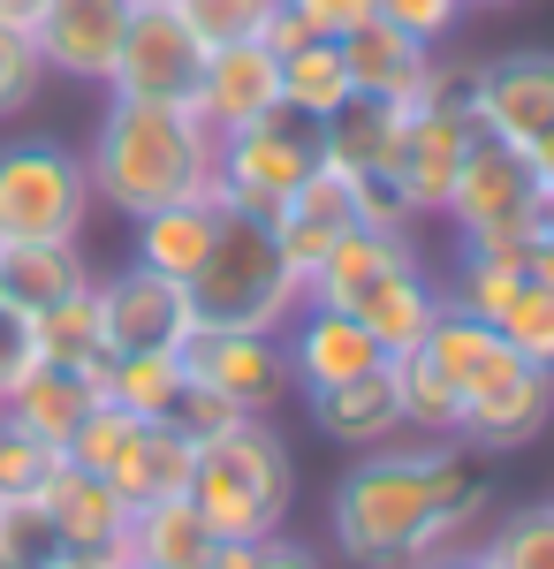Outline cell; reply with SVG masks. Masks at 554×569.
<instances>
[{
	"mask_svg": "<svg viewBox=\"0 0 554 569\" xmlns=\"http://www.w3.org/2000/svg\"><path fill=\"white\" fill-rule=\"evenodd\" d=\"M46 569H122V562H99V555H53Z\"/></svg>",
	"mask_w": 554,
	"mask_h": 569,
	"instance_id": "46",
	"label": "cell"
},
{
	"mask_svg": "<svg viewBox=\"0 0 554 569\" xmlns=\"http://www.w3.org/2000/svg\"><path fill=\"white\" fill-rule=\"evenodd\" d=\"M137 0H39L31 16V46H39L46 77H77V84H107L122 31Z\"/></svg>",
	"mask_w": 554,
	"mask_h": 569,
	"instance_id": "13",
	"label": "cell"
},
{
	"mask_svg": "<svg viewBox=\"0 0 554 569\" xmlns=\"http://www.w3.org/2000/svg\"><path fill=\"white\" fill-rule=\"evenodd\" d=\"M311 168H319V122L281 107V114H266L251 130L214 137V206L220 213L274 220Z\"/></svg>",
	"mask_w": 554,
	"mask_h": 569,
	"instance_id": "7",
	"label": "cell"
},
{
	"mask_svg": "<svg viewBox=\"0 0 554 569\" xmlns=\"http://www.w3.org/2000/svg\"><path fill=\"white\" fill-rule=\"evenodd\" d=\"M168 426L206 448V440H220L228 426H244V410H236L228 395H214L206 380H182V395H175V410H168Z\"/></svg>",
	"mask_w": 554,
	"mask_h": 569,
	"instance_id": "36",
	"label": "cell"
},
{
	"mask_svg": "<svg viewBox=\"0 0 554 569\" xmlns=\"http://www.w3.org/2000/svg\"><path fill=\"white\" fill-rule=\"evenodd\" d=\"M281 357H289V380L304 395L311 388H342V380H357V372H380L387 350L335 305H304L289 327H281Z\"/></svg>",
	"mask_w": 554,
	"mask_h": 569,
	"instance_id": "16",
	"label": "cell"
},
{
	"mask_svg": "<svg viewBox=\"0 0 554 569\" xmlns=\"http://www.w3.org/2000/svg\"><path fill=\"white\" fill-rule=\"evenodd\" d=\"M266 228H274L281 259H289L304 281H311V266H319V259L342 243V236L357 228V176H342L335 160H319V168H311V176L289 190V206L266 220Z\"/></svg>",
	"mask_w": 554,
	"mask_h": 569,
	"instance_id": "17",
	"label": "cell"
},
{
	"mask_svg": "<svg viewBox=\"0 0 554 569\" xmlns=\"http://www.w3.org/2000/svg\"><path fill=\"white\" fill-rule=\"evenodd\" d=\"M494 517V486L471 471L464 440H380L342 471L327 531L349 569H410L418 555L464 547Z\"/></svg>",
	"mask_w": 554,
	"mask_h": 569,
	"instance_id": "1",
	"label": "cell"
},
{
	"mask_svg": "<svg viewBox=\"0 0 554 569\" xmlns=\"http://www.w3.org/2000/svg\"><path fill=\"white\" fill-rule=\"evenodd\" d=\"M206 569H266V539H220Z\"/></svg>",
	"mask_w": 554,
	"mask_h": 569,
	"instance_id": "40",
	"label": "cell"
},
{
	"mask_svg": "<svg viewBox=\"0 0 554 569\" xmlns=\"http://www.w3.org/2000/svg\"><path fill=\"white\" fill-rule=\"evenodd\" d=\"M168 8L198 31V46L214 53V46L266 39V23H274V8H281V0H168Z\"/></svg>",
	"mask_w": 554,
	"mask_h": 569,
	"instance_id": "32",
	"label": "cell"
},
{
	"mask_svg": "<svg viewBox=\"0 0 554 569\" xmlns=\"http://www.w3.org/2000/svg\"><path fill=\"white\" fill-rule=\"evenodd\" d=\"M190 501L214 525V539H274L289 525L297 456H289V440L274 433V418H244L220 440H206L198 471H190Z\"/></svg>",
	"mask_w": 554,
	"mask_h": 569,
	"instance_id": "3",
	"label": "cell"
},
{
	"mask_svg": "<svg viewBox=\"0 0 554 569\" xmlns=\"http://www.w3.org/2000/svg\"><path fill=\"white\" fill-rule=\"evenodd\" d=\"M91 402H99V380L91 372H77V365H31L23 380H16V395L0 402V418H16L23 433H39L46 448H69V433L91 418Z\"/></svg>",
	"mask_w": 554,
	"mask_h": 569,
	"instance_id": "22",
	"label": "cell"
},
{
	"mask_svg": "<svg viewBox=\"0 0 554 569\" xmlns=\"http://www.w3.org/2000/svg\"><path fill=\"white\" fill-rule=\"evenodd\" d=\"M441 213L456 220L464 251H486V259L524 266L532 243L547 236L554 206L540 198V176H532V160H524L516 144H502V137H471L464 168H456V190H448Z\"/></svg>",
	"mask_w": 554,
	"mask_h": 569,
	"instance_id": "5",
	"label": "cell"
},
{
	"mask_svg": "<svg viewBox=\"0 0 554 569\" xmlns=\"http://www.w3.org/2000/svg\"><path fill=\"white\" fill-rule=\"evenodd\" d=\"M46 525H53V547L61 555H99V562H129V501L99 471H77L61 456V471L46 479L39 493Z\"/></svg>",
	"mask_w": 554,
	"mask_h": 569,
	"instance_id": "15",
	"label": "cell"
},
{
	"mask_svg": "<svg viewBox=\"0 0 554 569\" xmlns=\"http://www.w3.org/2000/svg\"><path fill=\"white\" fill-rule=\"evenodd\" d=\"M91 281L99 273H91L85 243H16V251H0V289H8V311H23V319H39L46 305L77 297Z\"/></svg>",
	"mask_w": 554,
	"mask_h": 569,
	"instance_id": "26",
	"label": "cell"
},
{
	"mask_svg": "<svg viewBox=\"0 0 554 569\" xmlns=\"http://www.w3.org/2000/svg\"><path fill=\"white\" fill-rule=\"evenodd\" d=\"M31 365H39V342H31V319L0 305V402L16 395V380H23Z\"/></svg>",
	"mask_w": 554,
	"mask_h": 569,
	"instance_id": "39",
	"label": "cell"
},
{
	"mask_svg": "<svg viewBox=\"0 0 554 569\" xmlns=\"http://www.w3.org/2000/svg\"><path fill=\"white\" fill-rule=\"evenodd\" d=\"M516 289H524V266L486 259V251H464V259H456V281H448L441 297H448L456 311H471V319H486V327H494Z\"/></svg>",
	"mask_w": 554,
	"mask_h": 569,
	"instance_id": "31",
	"label": "cell"
},
{
	"mask_svg": "<svg viewBox=\"0 0 554 569\" xmlns=\"http://www.w3.org/2000/svg\"><path fill=\"white\" fill-rule=\"evenodd\" d=\"M471 8H516V0H471Z\"/></svg>",
	"mask_w": 554,
	"mask_h": 569,
	"instance_id": "47",
	"label": "cell"
},
{
	"mask_svg": "<svg viewBox=\"0 0 554 569\" xmlns=\"http://www.w3.org/2000/svg\"><path fill=\"white\" fill-rule=\"evenodd\" d=\"M182 289H190L198 327H236V335H281L304 311V273L281 259L274 228L251 213H220L214 251Z\"/></svg>",
	"mask_w": 554,
	"mask_h": 569,
	"instance_id": "4",
	"label": "cell"
},
{
	"mask_svg": "<svg viewBox=\"0 0 554 569\" xmlns=\"http://www.w3.org/2000/svg\"><path fill=\"white\" fill-rule=\"evenodd\" d=\"M342 46V69H349V91H365V99H395V107H410L418 91H426V77H433V46H418L410 31H395V23H357L349 39H335Z\"/></svg>",
	"mask_w": 554,
	"mask_h": 569,
	"instance_id": "19",
	"label": "cell"
},
{
	"mask_svg": "<svg viewBox=\"0 0 554 569\" xmlns=\"http://www.w3.org/2000/svg\"><path fill=\"white\" fill-rule=\"evenodd\" d=\"M342 99H349V69H342L335 39H304L297 53H281V107L304 122H327Z\"/></svg>",
	"mask_w": 554,
	"mask_h": 569,
	"instance_id": "29",
	"label": "cell"
},
{
	"mask_svg": "<svg viewBox=\"0 0 554 569\" xmlns=\"http://www.w3.org/2000/svg\"><path fill=\"white\" fill-rule=\"evenodd\" d=\"M524 273H532L540 289H554V220H547V236L532 243V259H524Z\"/></svg>",
	"mask_w": 554,
	"mask_h": 569,
	"instance_id": "43",
	"label": "cell"
},
{
	"mask_svg": "<svg viewBox=\"0 0 554 569\" xmlns=\"http://www.w3.org/2000/svg\"><path fill=\"white\" fill-rule=\"evenodd\" d=\"M122 569H145V562H122Z\"/></svg>",
	"mask_w": 554,
	"mask_h": 569,
	"instance_id": "48",
	"label": "cell"
},
{
	"mask_svg": "<svg viewBox=\"0 0 554 569\" xmlns=\"http://www.w3.org/2000/svg\"><path fill=\"white\" fill-rule=\"evenodd\" d=\"M418 357H426L433 372L448 380V395H456V410H464L471 388H486L502 365H510V342L486 327V319H471V311L441 305V319L426 327V342H418Z\"/></svg>",
	"mask_w": 554,
	"mask_h": 569,
	"instance_id": "25",
	"label": "cell"
},
{
	"mask_svg": "<svg viewBox=\"0 0 554 569\" xmlns=\"http://www.w3.org/2000/svg\"><path fill=\"white\" fill-rule=\"evenodd\" d=\"M190 471H198V440L175 433L168 418H137L129 440L115 448V463H107V486L122 493L129 509H145V501L190 493Z\"/></svg>",
	"mask_w": 554,
	"mask_h": 569,
	"instance_id": "20",
	"label": "cell"
},
{
	"mask_svg": "<svg viewBox=\"0 0 554 569\" xmlns=\"http://www.w3.org/2000/svg\"><path fill=\"white\" fill-rule=\"evenodd\" d=\"M129 228H137V251L129 259L168 273V281H190L206 266V251H214V236H220V206L214 198H182V206H160V213L129 220Z\"/></svg>",
	"mask_w": 554,
	"mask_h": 569,
	"instance_id": "24",
	"label": "cell"
},
{
	"mask_svg": "<svg viewBox=\"0 0 554 569\" xmlns=\"http://www.w3.org/2000/svg\"><path fill=\"white\" fill-rule=\"evenodd\" d=\"M39 84H46V61H39V46H31V31L23 23H0V122L23 114L39 99Z\"/></svg>",
	"mask_w": 554,
	"mask_h": 569,
	"instance_id": "35",
	"label": "cell"
},
{
	"mask_svg": "<svg viewBox=\"0 0 554 569\" xmlns=\"http://www.w3.org/2000/svg\"><path fill=\"white\" fill-rule=\"evenodd\" d=\"M410 569H494V562H486V547H478V539H464V547H441V555H418Z\"/></svg>",
	"mask_w": 554,
	"mask_h": 569,
	"instance_id": "41",
	"label": "cell"
},
{
	"mask_svg": "<svg viewBox=\"0 0 554 569\" xmlns=\"http://www.w3.org/2000/svg\"><path fill=\"white\" fill-rule=\"evenodd\" d=\"M0 305H8V289H0Z\"/></svg>",
	"mask_w": 554,
	"mask_h": 569,
	"instance_id": "49",
	"label": "cell"
},
{
	"mask_svg": "<svg viewBox=\"0 0 554 569\" xmlns=\"http://www.w3.org/2000/svg\"><path fill=\"white\" fill-rule=\"evenodd\" d=\"M182 372L206 380L214 395H228L244 418H274L281 395L297 388L289 380V357H281V335H236V327H190Z\"/></svg>",
	"mask_w": 554,
	"mask_h": 569,
	"instance_id": "10",
	"label": "cell"
},
{
	"mask_svg": "<svg viewBox=\"0 0 554 569\" xmlns=\"http://www.w3.org/2000/svg\"><path fill=\"white\" fill-rule=\"evenodd\" d=\"M464 16H471V0H380V23L410 31L418 46H441Z\"/></svg>",
	"mask_w": 554,
	"mask_h": 569,
	"instance_id": "37",
	"label": "cell"
},
{
	"mask_svg": "<svg viewBox=\"0 0 554 569\" xmlns=\"http://www.w3.org/2000/svg\"><path fill=\"white\" fill-rule=\"evenodd\" d=\"M99 327H107V357L129 350H182L198 311H190V289L152 273V266L129 259L122 273H99Z\"/></svg>",
	"mask_w": 554,
	"mask_h": 569,
	"instance_id": "12",
	"label": "cell"
},
{
	"mask_svg": "<svg viewBox=\"0 0 554 569\" xmlns=\"http://www.w3.org/2000/svg\"><path fill=\"white\" fill-rule=\"evenodd\" d=\"M554 426V372L547 365H532V357H516L486 380V388L464 395V410H456V440L478 448V456H510V448H532V440Z\"/></svg>",
	"mask_w": 554,
	"mask_h": 569,
	"instance_id": "11",
	"label": "cell"
},
{
	"mask_svg": "<svg viewBox=\"0 0 554 569\" xmlns=\"http://www.w3.org/2000/svg\"><path fill=\"white\" fill-rule=\"evenodd\" d=\"M91 206H115L122 220H145L182 198H214V130L190 107H145L107 99L85 152Z\"/></svg>",
	"mask_w": 554,
	"mask_h": 569,
	"instance_id": "2",
	"label": "cell"
},
{
	"mask_svg": "<svg viewBox=\"0 0 554 569\" xmlns=\"http://www.w3.org/2000/svg\"><path fill=\"white\" fill-rule=\"evenodd\" d=\"M31 16H39V0H0V23H23L31 31Z\"/></svg>",
	"mask_w": 554,
	"mask_h": 569,
	"instance_id": "45",
	"label": "cell"
},
{
	"mask_svg": "<svg viewBox=\"0 0 554 569\" xmlns=\"http://www.w3.org/2000/svg\"><path fill=\"white\" fill-rule=\"evenodd\" d=\"M304 23H311V39H349L357 23H373L380 16V0H289Z\"/></svg>",
	"mask_w": 554,
	"mask_h": 569,
	"instance_id": "38",
	"label": "cell"
},
{
	"mask_svg": "<svg viewBox=\"0 0 554 569\" xmlns=\"http://www.w3.org/2000/svg\"><path fill=\"white\" fill-rule=\"evenodd\" d=\"M137 8H145V0H137Z\"/></svg>",
	"mask_w": 554,
	"mask_h": 569,
	"instance_id": "50",
	"label": "cell"
},
{
	"mask_svg": "<svg viewBox=\"0 0 554 569\" xmlns=\"http://www.w3.org/2000/svg\"><path fill=\"white\" fill-rule=\"evenodd\" d=\"M471 122L516 152L554 137V46H516L494 61H471Z\"/></svg>",
	"mask_w": 554,
	"mask_h": 569,
	"instance_id": "9",
	"label": "cell"
},
{
	"mask_svg": "<svg viewBox=\"0 0 554 569\" xmlns=\"http://www.w3.org/2000/svg\"><path fill=\"white\" fill-rule=\"evenodd\" d=\"M266 569H327V562H319L304 539H281V531H274V539H266Z\"/></svg>",
	"mask_w": 554,
	"mask_h": 569,
	"instance_id": "42",
	"label": "cell"
},
{
	"mask_svg": "<svg viewBox=\"0 0 554 569\" xmlns=\"http://www.w3.org/2000/svg\"><path fill=\"white\" fill-rule=\"evenodd\" d=\"M478 547H486L494 569H554V501H532V509L494 517V531Z\"/></svg>",
	"mask_w": 554,
	"mask_h": 569,
	"instance_id": "30",
	"label": "cell"
},
{
	"mask_svg": "<svg viewBox=\"0 0 554 569\" xmlns=\"http://www.w3.org/2000/svg\"><path fill=\"white\" fill-rule=\"evenodd\" d=\"M53 471H61V448H46L16 418H0V501H39Z\"/></svg>",
	"mask_w": 554,
	"mask_h": 569,
	"instance_id": "34",
	"label": "cell"
},
{
	"mask_svg": "<svg viewBox=\"0 0 554 569\" xmlns=\"http://www.w3.org/2000/svg\"><path fill=\"white\" fill-rule=\"evenodd\" d=\"M304 402H311V426L327 440H342V448H357V456L403 433V402H395V372H387V365L342 380V388H311Z\"/></svg>",
	"mask_w": 554,
	"mask_h": 569,
	"instance_id": "21",
	"label": "cell"
},
{
	"mask_svg": "<svg viewBox=\"0 0 554 569\" xmlns=\"http://www.w3.org/2000/svg\"><path fill=\"white\" fill-rule=\"evenodd\" d=\"M206 77V46L168 0H145L122 31V53L107 69V99H145V107H190Z\"/></svg>",
	"mask_w": 554,
	"mask_h": 569,
	"instance_id": "8",
	"label": "cell"
},
{
	"mask_svg": "<svg viewBox=\"0 0 554 569\" xmlns=\"http://www.w3.org/2000/svg\"><path fill=\"white\" fill-rule=\"evenodd\" d=\"M31 342H39L46 365H77V372H107V327H99V281L77 289V297H61V305H46L31 319Z\"/></svg>",
	"mask_w": 554,
	"mask_h": 569,
	"instance_id": "27",
	"label": "cell"
},
{
	"mask_svg": "<svg viewBox=\"0 0 554 569\" xmlns=\"http://www.w3.org/2000/svg\"><path fill=\"white\" fill-rule=\"evenodd\" d=\"M190 114H198L214 137L251 130V122H266V114H281V53H274L266 39L214 46V53H206V77H198V99H190Z\"/></svg>",
	"mask_w": 554,
	"mask_h": 569,
	"instance_id": "14",
	"label": "cell"
},
{
	"mask_svg": "<svg viewBox=\"0 0 554 569\" xmlns=\"http://www.w3.org/2000/svg\"><path fill=\"white\" fill-rule=\"evenodd\" d=\"M524 160H532V176H540V198L554 206V137H547V144H532Z\"/></svg>",
	"mask_w": 554,
	"mask_h": 569,
	"instance_id": "44",
	"label": "cell"
},
{
	"mask_svg": "<svg viewBox=\"0 0 554 569\" xmlns=\"http://www.w3.org/2000/svg\"><path fill=\"white\" fill-rule=\"evenodd\" d=\"M441 305H448V297H441V281L426 273V259H403V266H387L373 289L349 297V319H357L387 357H403V350L426 342V327L441 319Z\"/></svg>",
	"mask_w": 554,
	"mask_h": 569,
	"instance_id": "18",
	"label": "cell"
},
{
	"mask_svg": "<svg viewBox=\"0 0 554 569\" xmlns=\"http://www.w3.org/2000/svg\"><path fill=\"white\" fill-rule=\"evenodd\" d=\"M214 525L198 517L190 493H168V501H145L129 509V562L145 569H206L214 562Z\"/></svg>",
	"mask_w": 554,
	"mask_h": 569,
	"instance_id": "23",
	"label": "cell"
},
{
	"mask_svg": "<svg viewBox=\"0 0 554 569\" xmlns=\"http://www.w3.org/2000/svg\"><path fill=\"white\" fill-rule=\"evenodd\" d=\"M91 220V176L85 152L53 137L0 144V251L16 243H85Z\"/></svg>",
	"mask_w": 554,
	"mask_h": 569,
	"instance_id": "6",
	"label": "cell"
},
{
	"mask_svg": "<svg viewBox=\"0 0 554 569\" xmlns=\"http://www.w3.org/2000/svg\"><path fill=\"white\" fill-rule=\"evenodd\" d=\"M494 335H502L516 357H532V365H547V372H554V289H540V281L524 273V289L502 305Z\"/></svg>",
	"mask_w": 554,
	"mask_h": 569,
	"instance_id": "33",
	"label": "cell"
},
{
	"mask_svg": "<svg viewBox=\"0 0 554 569\" xmlns=\"http://www.w3.org/2000/svg\"><path fill=\"white\" fill-rule=\"evenodd\" d=\"M182 350H129V357H107V372H99V395L129 410V418H168L175 395H182Z\"/></svg>",
	"mask_w": 554,
	"mask_h": 569,
	"instance_id": "28",
	"label": "cell"
}]
</instances>
